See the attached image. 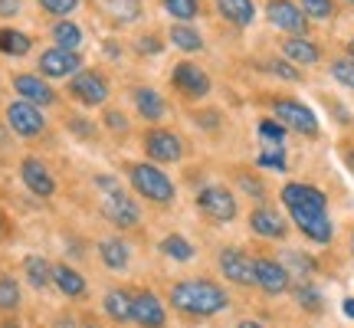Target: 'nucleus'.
I'll list each match as a JSON object with an SVG mask.
<instances>
[{
  "label": "nucleus",
  "instance_id": "79ce46f5",
  "mask_svg": "<svg viewBox=\"0 0 354 328\" xmlns=\"http://www.w3.org/2000/svg\"><path fill=\"white\" fill-rule=\"evenodd\" d=\"M240 184H243V190H246V194H253V197H263V194H266L263 184H259V181H253L250 174H243V177H240Z\"/></svg>",
  "mask_w": 354,
  "mask_h": 328
},
{
  "label": "nucleus",
  "instance_id": "49530a36",
  "mask_svg": "<svg viewBox=\"0 0 354 328\" xmlns=\"http://www.w3.org/2000/svg\"><path fill=\"white\" fill-rule=\"evenodd\" d=\"M344 161H348V167L354 171V148H348V152H344Z\"/></svg>",
  "mask_w": 354,
  "mask_h": 328
},
{
  "label": "nucleus",
  "instance_id": "4be33fe9",
  "mask_svg": "<svg viewBox=\"0 0 354 328\" xmlns=\"http://www.w3.org/2000/svg\"><path fill=\"white\" fill-rule=\"evenodd\" d=\"M99 253H102V263L109 266L112 273H122V269H128V246H125V240H118V237H109V240H102V246H99Z\"/></svg>",
  "mask_w": 354,
  "mask_h": 328
},
{
  "label": "nucleus",
  "instance_id": "39448f33",
  "mask_svg": "<svg viewBox=\"0 0 354 328\" xmlns=\"http://www.w3.org/2000/svg\"><path fill=\"white\" fill-rule=\"evenodd\" d=\"M272 112H276V122L279 125L292 128V131H299V135H308V138H315L318 135V118L315 112L302 105V102L295 99H276L272 102Z\"/></svg>",
  "mask_w": 354,
  "mask_h": 328
},
{
  "label": "nucleus",
  "instance_id": "c03bdc74",
  "mask_svg": "<svg viewBox=\"0 0 354 328\" xmlns=\"http://www.w3.org/2000/svg\"><path fill=\"white\" fill-rule=\"evenodd\" d=\"M24 7V0H0V17H17Z\"/></svg>",
  "mask_w": 354,
  "mask_h": 328
},
{
  "label": "nucleus",
  "instance_id": "f3484780",
  "mask_svg": "<svg viewBox=\"0 0 354 328\" xmlns=\"http://www.w3.org/2000/svg\"><path fill=\"white\" fill-rule=\"evenodd\" d=\"M20 177H24V184L33 190L37 197H53V190H56V181H53V174L37 161V158H26L24 167H20Z\"/></svg>",
  "mask_w": 354,
  "mask_h": 328
},
{
  "label": "nucleus",
  "instance_id": "58836bf2",
  "mask_svg": "<svg viewBox=\"0 0 354 328\" xmlns=\"http://www.w3.org/2000/svg\"><path fill=\"white\" fill-rule=\"evenodd\" d=\"M289 259H292L289 266L295 269V273H299V276H312V273H315V263H312V259H308L305 253H292Z\"/></svg>",
  "mask_w": 354,
  "mask_h": 328
},
{
  "label": "nucleus",
  "instance_id": "f704fd0d",
  "mask_svg": "<svg viewBox=\"0 0 354 328\" xmlns=\"http://www.w3.org/2000/svg\"><path fill=\"white\" fill-rule=\"evenodd\" d=\"M295 299H299V305L308 309V312H322V292H318L312 282H302V286L295 289Z\"/></svg>",
  "mask_w": 354,
  "mask_h": 328
},
{
  "label": "nucleus",
  "instance_id": "6ab92c4d",
  "mask_svg": "<svg viewBox=\"0 0 354 328\" xmlns=\"http://www.w3.org/2000/svg\"><path fill=\"white\" fill-rule=\"evenodd\" d=\"M95 10L102 17H109L112 24H135L141 17V3L138 0H95Z\"/></svg>",
  "mask_w": 354,
  "mask_h": 328
},
{
  "label": "nucleus",
  "instance_id": "b1692460",
  "mask_svg": "<svg viewBox=\"0 0 354 328\" xmlns=\"http://www.w3.org/2000/svg\"><path fill=\"white\" fill-rule=\"evenodd\" d=\"M105 312L115 318V322H131V312H135V295H128L125 289H112L105 295Z\"/></svg>",
  "mask_w": 354,
  "mask_h": 328
},
{
  "label": "nucleus",
  "instance_id": "ddd939ff",
  "mask_svg": "<svg viewBox=\"0 0 354 328\" xmlns=\"http://www.w3.org/2000/svg\"><path fill=\"white\" fill-rule=\"evenodd\" d=\"M171 82H174L184 95H190V99H203V95L210 92V76L194 63H177L174 73H171Z\"/></svg>",
  "mask_w": 354,
  "mask_h": 328
},
{
  "label": "nucleus",
  "instance_id": "dca6fc26",
  "mask_svg": "<svg viewBox=\"0 0 354 328\" xmlns=\"http://www.w3.org/2000/svg\"><path fill=\"white\" fill-rule=\"evenodd\" d=\"M131 322H138L141 328H161L165 325V305H161V299L154 292H138Z\"/></svg>",
  "mask_w": 354,
  "mask_h": 328
},
{
  "label": "nucleus",
  "instance_id": "20e7f679",
  "mask_svg": "<svg viewBox=\"0 0 354 328\" xmlns=\"http://www.w3.org/2000/svg\"><path fill=\"white\" fill-rule=\"evenodd\" d=\"M131 188L138 190L141 197H148L151 203H171L174 201V184H171V177L161 171V167H154L151 161L148 164H135L131 171Z\"/></svg>",
  "mask_w": 354,
  "mask_h": 328
},
{
  "label": "nucleus",
  "instance_id": "de8ad7c7",
  "mask_svg": "<svg viewBox=\"0 0 354 328\" xmlns=\"http://www.w3.org/2000/svg\"><path fill=\"white\" fill-rule=\"evenodd\" d=\"M240 328H263L259 322H240Z\"/></svg>",
  "mask_w": 354,
  "mask_h": 328
},
{
  "label": "nucleus",
  "instance_id": "2f4dec72",
  "mask_svg": "<svg viewBox=\"0 0 354 328\" xmlns=\"http://www.w3.org/2000/svg\"><path fill=\"white\" fill-rule=\"evenodd\" d=\"M165 10L174 17V20H194L201 13V3L197 0H165Z\"/></svg>",
  "mask_w": 354,
  "mask_h": 328
},
{
  "label": "nucleus",
  "instance_id": "09e8293b",
  "mask_svg": "<svg viewBox=\"0 0 354 328\" xmlns=\"http://www.w3.org/2000/svg\"><path fill=\"white\" fill-rule=\"evenodd\" d=\"M0 328H20V322H10V318H7V322H3Z\"/></svg>",
  "mask_w": 354,
  "mask_h": 328
},
{
  "label": "nucleus",
  "instance_id": "a878e982",
  "mask_svg": "<svg viewBox=\"0 0 354 328\" xmlns=\"http://www.w3.org/2000/svg\"><path fill=\"white\" fill-rule=\"evenodd\" d=\"M171 43H174L177 50H184V53H201L203 50V37L194 30V26H187V24H174V26H171Z\"/></svg>",
  "mask_w": 354,
  "mask_h": 328
},
{
  "label": "nucleus",
  "instance_id": "4c0bfd02",
  "mask_svg": "<svg viewBox=\"0 0 354 328\" xmlns=\"http://www.w3.org/2000/svg\"><path fill=\"white\" fill-rule=\"evenodd\" d=\"M39 7L56 13V17H66V13H73L79 7V0H39Z\"/></svg>",
  "mask_w": 354,
  "mask_h": 328
},
{
  "label": "nucleus",
  "instance_id": "f8f14e48",
  "mask_svg": "<svg viewBox=\"0 0 354 328\" xmlns=\"http://www.w3.org/2000/svg\"><path fill=\"white\" fill-rule=\"evenodd\" d=\"M253 266H256V286L263 292L282 295V292L289 289V269L282 263L269 259V256H259V259H253Z\"/></svg>",
  "mask_w": 354,
  "mask_h": 328
},
{
  "label": "nucleus",
  "instance_id": "72a5a7b5",
  "mask_svg": "<svg viewBox=\"0 0 354 328\" xmlns=\"http://www.w3.org/2000/svg\"><path fill=\"white\" fill-rule=\"evenodd\" d=\"M256 161H259V167H269V171H286V152L276 145H266Z\"/></svg>",
  "mask_w": 354,
  "mask_h": 328
},
{
  "label": "nucleus",
  "instance_id": "412c9836",
  "mask_svg": "<svg viewBox=\"0 0 354 328\" xmlns=\"http://www.w3.org/2000/svg\"><path fill=\"white\" fill-rule=\"evenodd\" d=\"M216 10L227 17L230 24L236 26H250L256 17V3L253 0H216Z\"/></svg>",
  "mask_w": 354,
  "mask_h": 328
},
{
  "label": "nucleus",
  "instance_id": "5fc2aeb1",
  "mask_svg": "<svg viewBox=\"0 0 354 328\" xmlns=\"http://www.w3.org/2000/svg\"><path fill=\"white\" fill-rule=\"evenodd\" d=\"M348 3H354V0H348Z\"/></svg>",
  "mask_w": 354,
  "mask_h": 328
},
{
  "label": "nucleus",
  "instance_id": "bb28decb",
  "mask_svg": "<svg viewBox=\"0 0 354 328\" xmlns=\"http://www.w3.org/2000/svg\"><path fill=\"white\" fill-rule=\"evenodd\" d=\"M0 53H3V56H26V53H30V37L20 33V30L3 26V30H0Z\"/></svg>",
  "mask_w": 354,
  "mask_h": 328
},
{
  "label": "nucleus",
  "instance_id": "0eeeda50",
  "mask_svg": "<svg viewBox=\"0 0 354 328\" xmlns=\"http://www.w3.org/2000/svg\"><path fill=\"white\" fill-rule=\"evenodd\" d=\"M266 17H269V24L276 26V30H286L292 37H302L305 30H308V17H305L302 7H295L292 0H269Z\"/></svg>",
  "mask_w": 354,
  "mask_h": 328
},
{
  "label": "nucleus",
  "instance_id": "cd10ccee",
  "mask_svg": "<svg viewBox=\"0 0 354 328\" xmlns=\"http://www.w3.org/2000/svg\"><path fill=\"white\" fill-rule=\"evenodd\" d=\"M24 269H26V279H30V286H33V289H46V286H50L53 269H50V263H46L43 256H26Z\"/></svg>",
  "mask_w": 354,
  "mask_h": 328
},
{
  "label": "nucleus",
  "instance_id": "2eb2a0df",
  "mask_svg": "<svg viewBox=\"0 0 354 328\" xmlns=\"http://www.w3.org/2000/svg\"><path fill=\"white\" fill-rule=\"evenodd\" d=\"M250 227H253L256 237H266V240H282L289 233L282 214H276L272 207H256L253 214H250Z\"/></svg>",
  "mask_w": 354,
  "mask_h": 328
},
{
  "label": "nucleus",
  "instance_id": "a18cd8bd",
  "mask_svg": "<svg viewBox=\"0 0 354 328\" xmlns=\"http://www.w3.org/2000/svg\"><path fill=\"white\" fill-rule=\"evenodd\" d=\"M342 309H344V316H348V318H354V299H344Z\"/></svg>",
  "mask_w": 354,
  "mask_h": 328
},
{
  "label": "nucleus",
  "instance_id": "9d476101",
  "mask_svg": "<svg viewBox=\"0 0 354 328\" xmlns=\"http://www.w3.org/2000/svg\"><path fill=\"white\" fill-rule=\"evenodd\" d=\"M220 273H223L230 282H236V286H256L253 259H250L243 250H236V246L220 250Z\"/></svg>",
  "mask_w": 354,
  "mask_h": 328
},
{
  "label": "nucleus",
  "instance_id": "4468645a",
  "mask_svg": "<svg viewBox=\"0 0 354 328\" xmlns=\"http://www.w3.org/2000/svg\"><path fill=\"white\" fill-rule=\"evenodd\" d=\"M145 152L151 154V161H180L184 145H180V138H177L174 131L154 128V131H148V138H145Z\"/></svg>",
  "mask_w": 354,
  "mask_h": 328
},
{
  "label": "nucleus",
  "instance_id": "9b49d317",
  "mask_svg": "<svg viewBox=\"0 0 354 328\" xmlns=\"http://www.w3.org/2000/svg\"><path fill=\"white\" fill-rule=\"evenodd\" d=\"M79 66H82V56L76 50H63V46H56V50H46L39 56V73L50 79H66V76H76Z\"/></svg>",
  "mask_w": 354,
  "mask_h": 328
},
{
  "label": "nucleus",
  "instance_id": "a19ab883",
  "mask_svg": "<svg viewBox=\"0 0 354 328\" xmlns=\"http://www.w3.org/2000/svg\"><path fill=\"white\" fill-rule=\"evenodd\" d=\"M138 53L141 56H158V53H161V39L158 37H141L138 39Z\"/></svg>",
  "mask_w": 354,
  "mask_h": 328
},
{
  "label": "nucleus",
  "instance_id": "c756f323",
  "mask_svg": "<svg viewBox=\"0 0 354 328\" xmlns=\"http://www.w3.org/2000/svg\"><path fill=\"white\" fill-rule=\"evenodd\" d=\"M53 39H56V46H63V50H79L82 30H79V24H73V20H63V24L53 26Z\"/></svg>",
  "mask_w": 354,
  "mask_h": 328
},
{
  "label": "nucleus",
  "instance_id": "37998d69",
  "mask_svg": "<svg viewBox=\"0 0 354 328\" xmlns=\"http://www.w3.org/2000/svg\"><path fill=\"white\" fill-rule=\"evenodd\" d=\"M105 125L112 128V131H125L128 122H125V115H122V112H109V115H105Z\"/></svg>",
  "mask_w": 354,
  "mask_h": 328
},
{
  "label": "nucleus",
  "instance_id": "e433bc0d",
  "mask_svg": "<svg viewBox=\"0 0 354 328\" xmlns=\"http://www.w3.org/2000/svg\"><path fill=\"white\" fill-rule=\"evenodd\" d=\"M331 76L338 79L342 86L354 89V60H335L331 63Z\"/></svg>",
  "mask_w": 354,
  "mask_h": 328
},
{
  "label": "nucleus",
  "instance_id": "393cba45",
  "mask_svg": "<svg viewBox=\"0 0 354 328\" xmlns=\"http://www.w3.org/2000/svg\"><path fill=\"white\" fill-rule=\"evenodd\" d=\"M53 282H56L59 292L69 295V299H79V295L86 292V279L79 276L76 269H69V266H56V269H53Z\"/></svg>",
  "mask_w": 354,
  "mask_h": 328
},
{
  "label": "nucleus",
  "instance_id": "3c124183",
  "mask_svg": "<svg viewBox=\"0 0 354 328\" xmlns=\"http://www.w3.org/2000/svg\"><path fill=\"white\" fill-rule=\"evenodd\" d=\"M82 328H99V325H82Z\"/></svg>",
  "mask_w": 354,
  "mask_h": 328
},
{
  "label": "nucleus",
  "instance_id": "473e14b6",
  "mask_svg": "<svg viewBox=\"0 0 354 328\" xmlns=\"http://www.w3.org/2000/svg\"><path fill=\"white\" fill-rule=\"evenodd\" d=\"M17 305H20V286H17L10 276H3L0 279V309H3V312H13Z\"/></svg>",
  "mask_w": 354,
  "mask_h": 328
},
{
  "label": "nucleus",
  "instance_id": "8fccbe9b",
  "mask_svg": "<svg viewBox=\"0 0 354 328\" xmlns=\"http://www.w3.org/2000/svg\"><path fill=\"white\" fill-rule=\"evenodd\" d=\"M348 50H351V60H354V39H351V43H348Z\"/></svg>",
  "mask_w": 354,
  "mask_h": 328
},
{
  "label": "nucleus",
  "instance_id": "5701e85b",
  "mask_svg": "<svg viewBox=\"0 0 354 328\" xmlns=\"http://www.w3.org/2000/svg\"><path fill=\"white\" fill-rule=\"evenodd\" d=\"M135 105H138L141 118H148V122H158V118L165 115V99H161L154 89H148V86L135 89Z\"/></svg>",
  "mask_w": 354,
  "mask_h": 328
},
{
  "label": "nucleus",
  "instance_id": "ea45409f",
  "mask_svg": "<svg viewBox=\"0 0 354 328\" xmlns=\"http://www.w3.org/2000/svg\"><path fill=\"white\" fill-rule=\"evenodd\" d=\"M266 69H269V73H276L279 79H302L299 73H295V66L279 63V60H272V63H266Z\"/></svg>",
  "mask_w": 354,
  "mask_h": 328
},
{
  "label": "nucleus",
  "instance_id": "c85d7f7f",
  "mask_svg": "<svg viewBox=\"0 0 354 328\" xmlns=\"http://www.w3.org/2000/svg\"><path fill=\"white\" fill-rule=\"evenodd\" d=\"M161 253H165V256H171V259H177V263H190V259H194V246H190L180 233L165 237V240H161Z\"/></svg>",
  "mask_w": 354,
  "mask_h": 328
},
{
  "label": "nucleus",
  "instance_id": "7ed1b4c3",
  "mask_svg": "<svg viewBox=\"0 0 354 328\" xmlns=\"http://www.w3.org/2000/svg\"><path fill=\"white\" fill-rule=\"evenodd\" d=\"M99 188L105 190V194H102V214L109 217L118 230H131V227H135V224H138V217H141L138 214V203H135L125 190L118 188V181L105 174V177H99Z\"/></svg>",
  "mask_w": 354,
  "mask_h": 328
},
{
  "label": "nucleus",
  "instance_id": "603ef678",
  "mask_svg": "<svg viewBox=\"0 0 354 328\" xmlns=\"http://www.w3.org/2000/svg\"><path fill=\"white\" fill-rule=\"evenodd\" d=\"M0 145H3V131H0Z\"/></svg>",
  "mask_w": 354,
  "mask_h": 328
},
{
  "label": "nucleus",
  "instance_id": "aec40b11",
  "mask_svg": "<svg viewBox=\"0 0 354 328\" xmlns=\"http://www.w3.org/2000/svg\"><path fill=\"white\" fill-rule=\"evenodd\" d=\"M282 56H286V60H292V63L312 66V63H318L322 50H318L315 43H308L305 37H289L286 43H282Z\"/></svg>",
  "mask_w": 354,
  "mask_h": 328
},
{
  "label": "nucleus",
  "instance_id": "a211bd4d",
  "mask_svg": "<svg viewBox=\"0 0 354 328\" xmlns=\"http://www.w3.org/2000/svg\"><path fill=\"white\" fill-rule=\"evenodd\" d=\"M13 89L24 95V102H33L37 109L39 105H53V102H56V92H53V89L46 86L39 76H26L24 73V76L13 79Z\"/></svg>",
  "mask_w": 354,
  "mask_h": 328
},
{
  "label": "nucleus",
  "instance_id": "423d86ee",
  "mask_svg": "<svg viewBox=\"0 0 354 328\" xmlns=\"http://www.w3.org/2000/svg\"><path fill=\"white\" fill-rule=\"evenodd\" d=\"M197 207H201V214L210 217L214 224H230V220L236 217V197H233L227 188H220V184L203 188L201 194H197Z\"/></svg>",
  "mask_w": 354,
  "mask_h": 328
},
{
  "label": "nucleus",
  "instance_id": "864d4df0",
  "mask_svg": "<svg viewBox=\"0 0 354 328\" xmlns=\"http://www.w3.org/2000/svg\"><path fill=\"white\" fill-rule=\"evenodd\" d=\"M351 253H354V237H351Z\"/></svg>",
  "mask_w": 354,
  "mask_h": 328
},
{
  "label": "nucleus",
  "instance_id": "c9c22d12",
  "mask_svg": "<svg viewBox=\"0 0 354 328\" xmlns=\"http://www.w3.org/2000/svg\"><path fill=\"white\" fill-rule=\"evenodd\" d=\"M302 13L305 17H315V20H328L335 13V3L331 0H302Z\"/></svg>",
  "mask_w": 354,
  "mask_h": 328
},
{
  "label": "nucleus",
  "instance_id": "1a4fd4ad",
  "mask_svg": "<svg viewBox=\"0 0 354 328\" xmlns=\"http://www.w3.org/2000/svg\"><path fill=\"white\" fill-rule=\"evenodd\" d=\"M69 92L82 105H102V102L109 99V82L95 69H79L76 76H73V82H69Z\"/></svg>",
  "mask_w": 354,
  "mask_h": 328
},
{
  "label": "nucleus",
  "instance_id": "6e6552de",
  "mask_svg": "<svg viewBox=\"0 0 354 328\" xmlns=\"http://www.w3.org/2000/svg\"><path fill=\"white\" fill-rule=\"evenodd\" d=\"M7 122H10V128L20 135V138H37L39 131L46 128V122H43L39 109L33 105V102H24V99L7 105Z\"/></svg>",
  "mask_w": 354,
  "mask_h": 328
},
{
  "label": "nucleus",
  "instance_id": "f03ea898",
  "mask_svg": "<svg viewBox=\"0 0 354 328\" xmlns=\"http://www.w3.org/2000/svg\"><path fill=\"white\" fill-rule=\"evenodd\" d=\"M171 305L187 316H216L230 305V295L210 279H184L171 286Z\"/></svg>",
  "mask_w": 354,
  "mask_h": 328
},
{
  "label": "nucleus",
  "instance_id": "7c9ffc66",
  "mask_svg": "<svg viewBox=\"0 0 354 328\" xmlns=\"http://www.w3.org/2000/svg\"><path fill=\"white\" fill-rule=\"evenodd\" d=\"M286 131H289V128L279 125L276 118H263V122H259V138H263V145H276V148H282Z\"/></svg>",
  "mask_w": 354,
  "mask_h": 328
},
{
  "label": "nucleus",
  "instance_id": "f257e3e1",
  "mask_svg": "<svg viewBox=\"0 0 354 328\" xmlns=\"http://www.w3.org/2000/svg\"><path fill=\"white\" fill-rule=\"evenodd\" d=\"M282 203L289 207V217L292 224L302 230L305 237L318 246L331 243V217H328V197L325 190L312 188V184H302V181H289L282 188Z\"/></svg>",
  "mask_w": 354,
  "mask_h": 328
}]
</instances>
